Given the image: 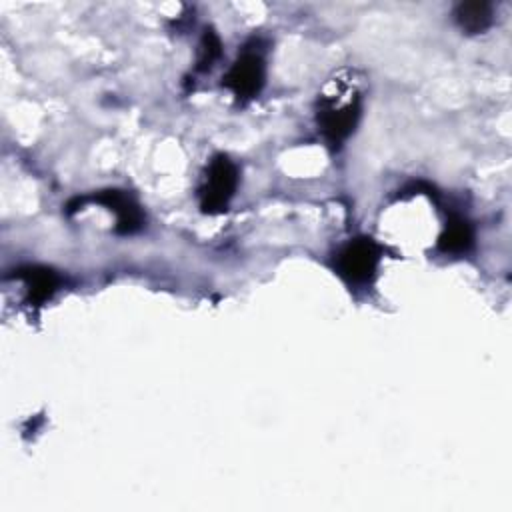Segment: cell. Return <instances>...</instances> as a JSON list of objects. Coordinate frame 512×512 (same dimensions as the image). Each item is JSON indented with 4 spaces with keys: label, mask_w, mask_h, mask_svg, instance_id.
<instances>
[{
    "label": "cell",
    "mask_w": 512,
    "mask_h": 512,
    "mask_svg": "<svg viewBox=\"0 0 512 512\" xmlns=\"http://www.w3.org/2000/svg\"><path fill=\"white\" fill-rule=\"evenodd\" d=\"M472 242H474L472 224L466 218L452 214L446 220L444 230L438 238V250L444 254H462L472 246Z\"/></svg>",
    "instance_id": "cell-8"
},
{
    "label": "cell",
    "mask_w": 512,
    "mask_h": 512,
    "mask_svg": "<svg viewBox=\"0 0 512 512\" xmlns=\"http://www.w3.org/2000/svg\"><path fill=\"white\" fill-rule=\"evenodd\" d=\"M16 278L24 280L26 288H28V300L32 304H42L46 302L58 288V274L50 268H44V266H24V268H18Z\"/></svg>",
    "instance_id": "cell-6"
},
{
    "label": "cell",
    "mask_w": 512,
    "mask_h": 512,
    "mask_svg": "<svg viewBox=\"0 0 512 512\" xmlns=\"http://www.w3.org/2000/svg\"><path fill=\"white\" fill-rule=\"evenodd\" d=\"M378 262L380 246L372 238L360 236L338 250L334 258V270L348 284H366L374 278Z\"/></svg>",
    "instance_id": "cell-4"
},
{
    "label": "cell",
    "mask_w": 512,
    "mask_h": 512,
    "mask_svg": "<svg viewBox=\"0 0 512 512\" xmlns=\"http://www.w3.org/2000/svg\"><path fill=\"white\" fill-rule=\"evenodd\" d=\"M362 110V98L358 90H346V94H322L316 108V124L330 148H340L354 132Z\"/></svg>",
    "instance_id": "cell-1"
},
{
    "label": "cell",
    "mask_w": 512,
    "mask_h": 512,
    "mask_svg": "<svg viewBox=\"0 0 512 512\" xmlns=\"http://www.w3.org/2000/svg\"><path fill=\"white\" fill-rule=\"evenodd\" d=\"M238 166L224 154H216L198 188V200L204 214H220L228 208L238 188Z\"/></svg>",
    "instance_id": "cell-2"
},
{
    "label": "cell",
    "mask_w": 512,
    "mask_h": 512,
    "mask_svg": "<svg viewBox=\"0 0 512 512\" xmlns=\"http://www.w3.org/2000/svg\"><path fill=\"white\" fill-rule=\"evenodd\" d=\"M266 80V60L264 54L256 44L244 46L238 58L230 64L228 72L222 78V84L238 98V100H252L260 94Z\"/></svg>",
    "instance_id": "cell-3"
},
{
    "label": "cell",
    "mask_w": 512,
    "mask_h": 512,
    "mask_svg": "<svg viewBox=\"0 0 512 512\" xmlns=\"http://www.w3.org/2000/svg\"><path fill=\"white\" fill-rule=\"evenodd\" d=\"M220 54H222V42H220L218 34L212 28H206L200 38V46H198L196 68L200 72L210 70L214 66V62L220 58Z\"/></svg>",
    "instance_id": "cell-9"
},
{
    "label": "cell",
    "mask_w": 512,
    "mask_h": 512,
    "mask_svg": "<svg viewBox=\"0 0 512 512\" xmlns=\"http://www.w3.org/2000/svg\"><path fill=\"white\" fill-rule=\"evenodd\" d=\"M454 20L466 34H480L490 28L494 20L492 4L486 0H472V2H460L454 8Z\"/></svg>",
    "instance_id": "cell-7"
},
{
    "label": "cell",
    "mask_w": 512,
    "mask_h": 512,
    "mask_svg": "<svg viewBox=\"0 0 512 512\" xmlns=\"http://www.w3.org/2000/svg\"><path fill=\"white\" fill-rule=\"evenodd\" d=\"M94 202L106 206L116 214V232L118 234H134L144 224V214L140 204L126 192L118 188H108L92 196Z\"/></svg>",
    "instance_id": "cell-5"
}]
</instances>
